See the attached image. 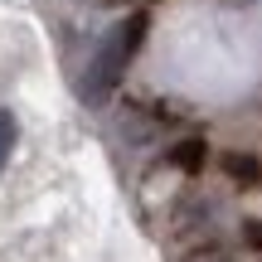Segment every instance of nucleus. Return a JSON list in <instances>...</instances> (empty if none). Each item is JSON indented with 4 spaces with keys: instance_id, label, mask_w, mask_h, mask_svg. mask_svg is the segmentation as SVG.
<instances>
[{
    "instance_id": "obj_2",
    "label": "nucleus",
    "mask_w": 262,
    "mask_h": 262,
    "mask_svg": "<svg viewBox=\"0 0 262 262\" xmlns=\"http://www.w3.org/2000/svg\"><path fill=\"white\" fill-rule=\"evenodd\" d=\"M204 160H209L204 136H185V141H175V146H170V165H175L180 175H199V170H204Z\"/></svg>"
},
{
    "instance_id": "obj_3",
    "label": "nucleus",
    "mask_w": 262,
    "mask_h": 262,
    "mask_svg": "<svg viewBox=\"0 0 262 262\" xmlns=\"http://www.w3.org/2000/svg\"><path fill=\"white\" fill-rule=\"evenodd\" d=\"M224 175L233 180V185H243V189H257L262 185V160L248 156V150H228L224 156Z\"/></svg>"
},
{
    "instance_id": "obj_1",
    "label": "nucleus",
    "mask_w": 262,
    "mask_h": 262,
    "mask_svg": "<svg viewBox=\"0 0 262 262\" xmlns=\"http://www.w3.org/2000/svg\"><path fill=\"white\" fill-rule=\"evenodd\" d=\"M146 34H150V15H146V10H131V15L122 19V29L102 39V49H97L93 68H88V78H83V97H88V102H102V97L122 83L126 63L141 54Z\"/></svg>"
},
{
    "instance_id": "obj_4",
    "label": "nucleus",
    "mask_w": 262,
    "mask_h": 262,
    "mask_svg": "<svg viewBox=\"0 0 262 262\" xmlns=\"http://www.w3.org/2000/svg\"><path fill=\"white\" fill-rule=\"evenodd\" d=\"M10 146H15V117L0 107V165H5V156H10Z\"/></svg>"
},
{
    "instance_id": "obj_5",
    "label": "nucleus",
    "mask_w": 262,
    "mask_h": 262,
    "mask_svg": "<svg viewBox=\"0 0 262 262\" xmlns=\"http://www.w3.org/2000/svg\"><path fill=\"white\" fill-rule=\"evenodd\" d=\"M243 248L262 253V219H248V224H243Z\"/></svg>"
}]
</instances>
